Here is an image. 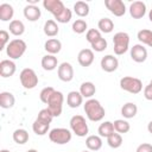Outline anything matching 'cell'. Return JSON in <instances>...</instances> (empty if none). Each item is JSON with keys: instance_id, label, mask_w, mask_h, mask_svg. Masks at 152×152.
I'll return each instance as SVG.
<instances>
[{"instance_id": "obj_1", "label": "cell", "mask_w": 152, "mask_h": 152, "mask_svg": "<svg viewBox=\"0 0 152 152\" xmlns=\"http://www.w3.org/2000/svg\"><path fill=\"white\" fill-rule=\"evenodd\" d=\"M83 109H84V113H86L87 118L90 121H94V122L101 121L104 118V115H106L104 108L102 107V104L100 103V101L96 100V99H89V100H87L86 103H84V106H83Z\"/></svg>"}, {"instance_id": "obj_2", "label": "cell", "mask_w": 152, "mask_h": 152, "mask_svg": "<svg viewBox=\"0 0 152 152\" xmlns=\"http://www.w3.org/2000/svg\"><path fill=\"white\" fill-rule=\"evenodd\" d=\"M26 43L20 39L15 38L8 43L6 46V55L10 57V59H19L26 51Z\"/></svg>"}, {"instance_id": "obj_3", "label": "cell", "mask_w": 152, "mask_h": 152, "mask_svg": "<svg viewBox=\"0 0 152 152\" xmlns=\"http://www.w3.org/2000/svg\"><path fill=\"white\" fill-rule=\"evenodd\" d=\"M114 44V53L118 56L124 55L129 49V34L127 32H116L113 37Z\"/></svg>"}, {"instance_id": "obj_4", "label": "cell", "mask_w": 152, "mask_h": 152, "mask_svg": "<svg viewBox=\"0 0 152 152\" xmlns=\"http://www.w3.org/2000/svg\"><path fill=\"white\" fill-rule=\"evenodd\" d=\"M69 125H70V129L74 134H76L77 137L82 138V137H86L89 132V127H88V124L84 119V116L77 114V115H74L70 121H69Z\"/></svg>"}, {"instance_id": "obj_5", "label": "cell", "mask_w": 152, "mask_h": 152, "mask_svg": "<svg viewBox=\"0 0 152 152\" xmlns=\"http://www.w3.org/2000/svg\"><path fill=\"white\" fill-rule=\"evenodd\" d=\"M71 138H72V133L68 128L57 127L49 132L50 141H52L53 144H57V145H65L71 140Z\"/></svg>"}, {"instance_id": "obj_6", "label": "cell", "mask_w": 152, "mask_h": 152, "mask_svg": "<svg viewBox=\"0 0 152 152\" xmlns=\"http://www.w3.org/2000/svg\"><path fill=\"white\" fill-rule=\"evenodd\" d=\"M63 102H64V96L61 91L58 90H55L53 94L50 96L49 101H48V109L50 110V113L52 114L53 118L56 116H59L62 114V110H63Z\"/></svg>"}, {"instance_id": "obj_7", "label": "cell", "mask_w": 152, "mask_h": 152, "mask_svg": "<svg viewBox=\"0 0 152 152\" xmlns=\"http://www.w3.org/2000/svg\"><path fill=\"white\" fill-rule=\"evenodd\" d=\"M120 88L131 94H139L142 90V82L140 78L125 76L120 80Z\"/></svg>"}, {"instance_id": "obj_8", "label": "cell", "mask_w": 152, "mask_h": 152, "mask_svg": "<svg viewBox=\"0 0 152 152\" xmlns=\"http://www.w3.org/2000/svg\"><path fill=\"white\" fill-rule=\"evenodd\" d=\"M19 80H20L21 86H23L25 89H33V88H36V86L38 84V76H37V74L34 72V70L31 69V68H25V69H23V70L20 71Z\"/></svg>"}, {"instance_id": "obj_9", "label": "cell", "mask_w": 152, "mask_h": 152, "mask_svg": "<svg viewBox=\"0 0 152 152\" xmlns=\"http://www.w3.org/2000/svg\"><path fill=\"white\" fill-rule=\"evenodd\" d=\"M104 6L115 17H122L126 13V6L122 0H104Z\"/></svg>"}, {"instance_id": "obj_10", "label": "cell", "mask_w": 152, "mask_h": 152, "mask_svg": "<svg viewBox=\"0 0 152 152\" xmlns=\"http://www.w3.org/2000/svg\"><path fill=\"white\" fill-rule=\"evenodd\" d=\"M57 76L62 82H70L74 78V68L70 63L63 62L57 68Z\"/></svg>"}, {"instance_id": "obj_11", "label": "cell", "mask_w": 152, "mask_h": 152, "mask_svg": "<svg viewBox=\"0 0 152 152\" xmlns=\"http://www.w3.org/2000/svg\"><path fill=\"white\" fill-rule=\"evenodd\" d=\"M43 6L45 10H48L53 17L59 15L64 10L65 6L61 0H44L43 1Z\"/></svg>"}, {"instance_id": "obj_12", "label": "cell", "mask_w": 152, "mask_h": 152, "mask_svg": "<svg viewBox=\"0 0 152 152\" xmlns=\"http://www.w3.org/2000/svg\"><path fill=\"white\" fill-rule=\"evenodd\" d=\"M131 58L137 63H144L147 59V50L142 44H135L131 48Z\"/></svg>"}, {"instance_id": "obj_13", "label": "cell", "mask_w": 152, "mask_h": 152, "mask_svg": "<svg viewBox=\"0 0 152 152\" xmlns=\"http://www.w3.org/2000/svg\"><path fill=\"white\" fill-rule=\"evenodd\" d=\"M101 68L106 72H113L119 66V61L114 55H106L101 58Z\"/></svg>"}, {"instance_id": "obj_14", "label": "cell", "mask_w": 152, "mask_h": 152, "mask_svg": "<svg viewBox=\"0 0 152 152\" xmlns=\"http://www.w3.org/2000/svg\"><path fill=\"white\" fill-rule=\"evenodd\" d=\"M77 62L81 66H90L94 62V51L91 49H82L77 55Z\"/></svg>"}, {"instance_id": "obj_15", "label": "cell", "mask_w": 152, "mask_h": 152, "mask_svg": "<svg viewBox=\"0 0 152 152\" xmlns=\"http://www.w3.org/2000/svg\"><path fill=\"white\" fill-rule=\"evenodd\" d=\"M128 11L133 19H141L146 14V4L142 1H134L129 5Z\"/></svg>"}, {"instance_id": "obj_16", "label": "cell", "mask_w": 152, "mask_h": 152, "mask_svg": "<svg viewBox=\"0 0 152 152\" xmlns=\"http://www.w3.org/2000/svg\"><path fill=\"white\" fill-rule=\"evenodd\" d=\"M17 70V65L12 59H2L0 62V75L4 78L11 77L14 75Z\"/></svg>"}, {"instance_id": "obj_17", "label": "cell", "mask_w": 152, "mask_h": 152, "mask_svg": "<svg viewBox=\"0 0 152 152\" xmlns=\"http://www.w3.org/2000/svg\"><path fill=\"white\" fill-rule=\"evenodd\" d=\"M23 13H24V17L28 21H37L42 15V12L37 5H28V4L24 7Z\"/></svg>"}, {"instance_id": "obj_18", "label": "cell", "mask_w": 152, "mask_h": 152, "mask_svg": "<svg viewBox=\"0 0 152 152\" xmlns=\"http://www.w3.org/2000/svg\"><path fill=\"white\" fill-rule=\"evenodd\" d=\"M44 49L49 55H56L62 50V43L57 38H50L45 42Z\"/></svg>"}, {"instance_id": "obj_19", "label": "cell", "mask_w": 152, "mask_h": 152, "mask_svg": "<svg viewBox=\"0 0 152 152\" xmlns=\"http://www.w3.org/2000/svg\"><path fill=\"white\" fill-rule=\"evenodd\" d=\"M40 64H42V68H43L44 70H46V71H52V70H55V69L57 68L58 61H57V57H56L55 55H49V53H48V55H45V56L42 57Z\"/></svg>"}, {"instance_id": "obj_20", "label": "cell", "mask_w": 152, "mask_h": 152, "mask_svg": "<svg viewBox=\"0 0 152 152\" xmlns=\"http://www.w3.org/2000/svg\"><path fill=\"white\" fill-rule=\"evenodd\" d=\"M82 102H83V96L81 95L80 91L72 90L66 95V104L70 108H77L82 104Z\"/></svg>"}, {"instance_id": "obj_21", "label": "cell", "mask_w": 152, "mask_h": 152, "mask_svg": "<svg viewBox=\"0 0 152 152\" xmlns=\"http://www.w3.org/2000/svg\"><path fill=\"white\" fill-rule=\"evenodd\" d=\"M15 97L10 91H1L0 93V107L4 109H10L14 106Z\"/></svg>"}, {"instance_id": "obj_22", "label": "cell", "mask_w": 152, "mask_h": 152, "mask_svg": "<svg viewBox=\"0 0 152 152\" xmlns=\"http://www.w3.org/2000/svg\"><path fill=\"white\" fill-rule=\"evenodd\" d=\"M80 93H81V95L83 96V97H86V99H91L94 95H95V93H96V87H95V84L93 83V82H89V81H87V82H83L81 86H80V90H78Z\"/></svg>"}, {"instance_id": "obj_23", "label": "cell", "mask_w": 152, "mask_h": 152, "mask_svg": "<svg viewBox=\"0 0 152 152\" xmlns=\"http://www.w3.org/2000/svg\"><path fill=\"white\" fill-rule=\"evenodd\" d=\"M86 146L89 151H99L102 147V139L100 135H88L86 139Z\"/></svg>"}, {"instance_id": "obj_24", "label": "cell", "mask_w": 152, "mask_h": 152, "mask_svg": "<svg viewBox=\"0 0 152 152\" xmlns=\"http://www.w3.org/2000/svg\"><path fill=\"white\" fill-rule=\"evenodd\" d=\"M138 113V107L134 102H127L121 107V115L125 119H132L137 115Z\"/></svg>"}, {"instance_id": "obj_25", "label": "cell", "mask_w": 152, "mask_h": 152, "mask_svg": "<svg viewBox=\"0 0 152 152\" xmlns=\"http://www.w3.org/2000/svg\"><path fill=\"white\" fill-rule=\"evenodd\" d=\"M43 31H44L45 36H48V37H55V36L58 34L59 27H58L57 23L53 19H49V20L45 21L44 27H43Z\"/></svg>"}, {"instance_id": "obj_26", "label": "cell", "mask_w": 152, "mask_h": 152, "mask_svg": "<svg viewBox=\"0 0 152 152\" xmlns=\"http://www.w3.org/2000/svg\"><path fill=\"white\" fill-rule=\"evenodd\" d=\"M14 14V10L13 6L10 4H1L0 5V20L1 21H8L13 18ZM12 21V20H11Z\"/></svg>"}, {"instance_id": "obj_27", "label": "cell", "mask_w": 152, "mask_h": 152, "mask_svg": "<svg viewBox=\"0 0 152 152\" xmlns=\"http://www.w3.org/2000/svg\"><path fill=\"white\" fill-rule=\"evenodd\" d=\"M12 138H13V141H14L15 144H18V145H24V144H26V142L28 141V139H30L27 131L24 129V128H18V129H15V131L13 132V134H12Z\"/></svg>"}, {"instance_id": "obj_28", "label": "cell", "mask_w": 152, "mask_h": 152, "mask_svg": "<svg viewBox=\"0 0 152 152\" xmlns=\"http://www.w3.org/2000/svg\"><path fill=\"white\" fill-rule=\"evenodd\" d=\"M50 129V124H46L44 121H40L38 119H36L32 124V131L37 134V135H45Z\"/></svg>"}, {"instance_id": "obj_29", "label": "cell", "mask_w": 152, "mask_h": 152, "mask_svg": "<svg viewBox=\"0 0 152 152\" xmlns=\"http://www.w3.org/2000/svg\"><path fill=\"white\" fill-rule=\"evenodd\" d=\"M115 132V129H114V125H113V122H110V121H103L100 126H99V128H97V133H99V135L100 137H104V138H108L110 134H113Z\"/></svg>"}, {"instance_id": "obj_30", "label": "cell", "mask_w": 152, "mask_h": 152, "mask_svg": "<svg viewBox=\"0 0 152 152\" xmlns=\"http://www.w3.org/2000/svg\"><path fill=\"white\" fill-rule=\"evenodd\" d=\"M97 28L100 32H103V33H110L113 30H114V23L112 19L109 18H101L97 23Z\"/></svg>"}, {"instance_id": "obj_31", "label": "cell", "mask_w": 152, "mask_h": 152, "mask_svg": "<svg viewBox=\"0 0 152 152\" xmlns=\"http://www.w3.org/2000/svg\"><path fill=\"white\" fill-rule=\"evenodd\" d=\"M10 32L13 34V36H21L24 32H25V25L21 20H18V19H13L11 23H10Z\"/></svg>"}, {"instance_id": "obj_32", "label": "cell", "mask_w": 152, "mask_h": 152, "mask_svg": "<svg viewBox=\"0 0 152 152\" xmlns=\"http://www.w3.org/2000/svg\"><path fill=\"white\" fill-rule=\"evenodd\" d=\"M74 12L78 17L84 18V17H87L89 14L90 8H89V5L86 1H76L75 5H74Z\"/></svg>"}, {"instance_id": "obj_33", "label": "cell", "mask_w": 152, "mask_h": 152, "mask_svg": "<svg viewBox=\"0 0 152 152\" xmlns=\"http://www.w3.org/2000/svg\"><path fill=\"white\" fill-rule=\"evenodd\" d=\"M137 37H138V40L141 44H145V45L152 48V31L151 30L142 28V30H140L138 32Z\"/></svg>"}, {"instance_id": "obj_34", "label": "cell", "mask_w": 152, "mask_h": 152, "mask_svg": "<svg viewBox=\"0 0 152 152\" xmlns=\"http://www.w3.org/2000/svg\"><path fill=\"white\" fill-rule=\"evenodd\" d=\"M113 125H114L115 132H116V133H120V134L127 133V132L131 129L129 122H128L127 120H124V119H118V120H115V121L113 122Z\"/></svg>"}, {"instance_id": "obj_35", "label": "cell", "mask_w": 152, "mask_h": 152, "mask_svg": "<svg viewBox=\"0 0 152 152\" xmlns=\"http://www.w3.org/2000/svg\"><path fill=\"white\" fill-rule=\"evenodd\" d=\"M107 144L112 148H119L122 145V137H121V134L114 132L113 134H110L107 138Z\"/></svg>"}, {"instance_id": "obj_36", "label": "cell", "mask_w": 152, "mask_h": 152, "mask_svg": "<svg viewBox=\"0 0 152 152\" xmlns=\"http://www.w3.org/2000/svg\"><path fill=\"white\" fill-rule=\"evenodd\" d=\"M71 28H72V31H74L75 33H77V34H82V33H84V32L87 31V28H88V24H87V21L83 20V19H76V20L72 23Z\"/></svg>"}, {"instance_id": "obj_37", "label": "cell", "mask_w": 152, "mask_h": 152, "mask_svg": "<svg viewBox=\"0 0 152 152\" xmlns=\"http://www.w3.org/2000/svg\"><path fill=\"white\" fill-rule=\"evenodd\" d=\"M100 38H102L101 36V32L97 30V28H89L86 33V39L89 44H93L95 43L96 40H99Z\"/></svg>"}, {"instance_id": "obj_38", "label": "cell", "mask_w": 152, "mask_h": 152, "mask_svg": "<svg viewBox=\"0 0 152 152\" xmlns=\"http://www.w3.org/2000/svg\"><path fill=\"white\" fill-rule=\"evenodd\" d=\"M71 18H72V12H71V10H69L68 7H65V10H64L59 15L55 17V19L57 20V23H61V24H66V23H69V21L71 20Z\"/></svg>"}, {"instance_id": "obj_39", "label": "cell", "mask_w": 152, "mask_h": 152, "mask_svg": "<svg viewBox=\"0 0 152 152\" xmlns=\"http://www.w3.org/2000/svg\"><path fill=\"white\" fill-rule=\"evenodd\" d=\"M107 40L104 39V38H100L99 40H96L95 43H93V44H90V46H91V50L93 51H96V52H102V51H104L106 49H107Z\"/></svg>"}, {"instance_id": "obj_40", "label": "cell", "mask_w": 152, "mask_h": 152, "mask_svg": "<svg viewBox=\"0 0 152 152\" xmlns=\"http://www.w3.org/2000/svg\"><path fill=\"white\" fill-rule=\"evenodd\" d=\"M55 90H56V89L52 88V87H45V88H43L42 91H40V94H39V99H40V101H42L43 103H48L50 96L53 94Z\"/></svg>"}, {"instance_id": "obj_41", "label": "cell", "mask_w": 152, "mask_h": 152, "mask_svg": "<svg viewBox=\"0 0 152 152\" xmlns=\"http://www.w3.org/2000/svg\"><path fill=\"white\" fill-rule=\"evenodd\" d=\"M37 119L40 120V121H44V122H46V124H51L53 116H52V114L50 113V110H49L48 108H44V109H40V110H39Z\"/></svg>"}, {"instance_id": "obj_42", "label": "cell", "mask_w": 152, "mask_h": 152, "mask_svg": "<svg viewBox=\"0 0 152 152\" xmlns=\"http://www.w3.org/2000/svg\"><path fill=\"white\" fill-rule=\"evenodd\" d=\"M10 43V33L6 30L0 31V50L6 49V46Z\"/></svg>"}, {"instance_id": "obj_43", "label": "cell", "mask_w": 152, "mask_h": 152, "mask_svg": "<svg viewBox=\"0 0 152 152\" xmlns=\"http://www.w3.org/2000/svg\"><path fill=\"white\" fill-rule=\"evenodd\" d=\"M135 152H152V145L148 142H142L137 147Z\"/></svg>"}, {"instance_id": "obj_44", "label": "cell", "mask_w": 152, "mask_h": 152, "mask_svg": "<svg viewBox=\"0 0 152 152\" xmlns=\"http://www.w3.org/2000/svg\"><path fill=\"white\" fill-rule=\"evenodd\" d=\"M144 97L148 101H152V84L151 83H148L144 88Z\"/></svg>"}, {"instance_id": "obj_45", "label": "cell", "mask_w": 152, "mask_h": 152, "mask_svg": "<svg viewBox=\"0 0 152 152\" xmlns=\"http://www.w3.org/2000/svg\"><path fill=\"white\" fill-rule=\"evenodd\" d=\"M147 131H148V132L152 134V120H151V121L147 124Z\"/></svg>"}, {"instance_id": "obj_46", "label": "cell", "mask_w": 152, "mask_h": 152, "mask_svg": "<svg viewBox=\"0 0 152 152\" xmlns=\"http://www.w3.org/2000/svg\"><path fill=\"white\" fill-rule=\"evenodd\" d=\"M27 2H28V5H36L38 2V0H27Z\"/></svg>"}, {"instance_id": "obj_47", "label": "cell", "mask_w": 152, "mask_h": 152, "mask_svg": "<svg viewBox=\"0 0 152 152\" xmlns=\"http://www.w3.org/2000/svg\"><path fill=\"white\" fill-rule=\"evenodd\" d=\"M148 19L152 23V10H150V12H148Z\"/></svg>"}, {"instance_id": "obj_48", "label": "cell", "mask_w": 152, "mask_h": 152, "mask_svg": "<svg viewBox=\"0 0 152 152\" xmlns=\"http://www.w3.org/2000/svg\"><path fill=\"white\" fill-rule=\"evenodd\" d=\"M26 152H38L37 150H34V148H30V150H27Z\"/></svg>"}, {"instance_id": "obj_49", "label": "cell", "mask_w": 152, "mask_h": 152, "mask_svg": "<svg viewBox=\"0 0 152 152\" xmlns=\"http://www.w3.org/2000/svg\"><path fill=\"white\" fill-rule=\"evenodd\" d=\"M0 152H11V151H8V150H5V148H4V150H1Z\"/></svg>"}, {"instance_id": "obj_50", "label": "cell", "mask_w": 152, "mask_h": 152, "mask_svg": "<svg viewBox=\"0 0 152 152\" xmlns=\"http://www.w3.org/2000/svg\"><path fill=\"white\" fill-rule=\"evenodd\" d=\"M82 152H90V151H82Z\"/></svg>"}, {"instance_id": "obj_51", "label": "cell", "mask_w": 152, "mask_h": 152, "mask_svg": "<svg viewBox=\"0 0 152 152\" xmlns=\"http://www.w3.org/2000/svg\"><path fill=\"white\" fill-rule=\"evenodd\" d=\"M150 83H151V84H152V80H151V81H150Z\"/></svg>"}]
</instances>
